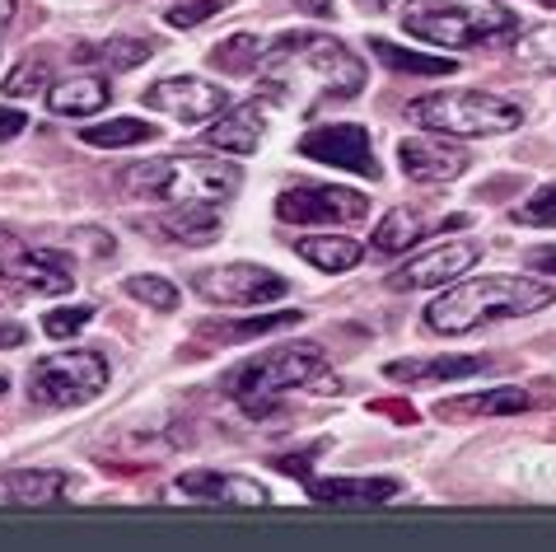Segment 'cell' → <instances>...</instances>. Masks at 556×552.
I'll return each mask as SVG.
<instances>
[{
    "label": "cell",
    "mask_w": 556,
    "mask_h": 552,
    "mask_svg": "<svg viewBox=\"0 0 556 552\" xmlns=\"http://www.w3.org/2000/svg\"><path fill=\"white\" fill-rule=\"evenodd\" d=\"M229 5H235V0H168L164 20L174 28H197V24H206L211 14H220Z\"/></svg>",
    "instance_id": "obj_31"
},
{
    "label": "cell",
    "mask_w": 556,
    "mask_h": 552,
    "mask_svg": "<svg viewBox=\"0 0 556 552\" xmlns=\"http://www.w3.org/2000/svg\"><path fill=\"white\" fill-rule=\"evenodd\" d=\"M42 89H52V61L48 52H28L14 61V71L0 80V95L5 99H34Z\"/></svg>",
    "instance_id": "obj_27"
},
{
    "label": "cell",
    "mask_w": 556,
    "mask_h": 552,
    "mask_svg": "<svg viewBox=\"0 0 556 552\" xmlns=\"http://www.w3.org/2000/svg\"><path fill=\"white\" fill-rule=\"evenodd\" d=\"M468 216H450V221H426L416 216L412 206H397V211H383V221L375 225V235H369V249L375 253H407L416 249L430 229H444V225H463Z\"/></svg>",
    "instance_id": "obj_19"
},
{
    "label": "cell",
    "mask_w": 556,
    "mask_h": 552,
    "mask_svg": "<svg viewBox=\"0 0 556 552\" xmlns=\"http://www.w3.org/2000/svg\"><path fill=\"white\" fill-rule=\"evenodd\" d=\"M267 80L286 89V99H295V89L308 80L318 89V99H355L365 89V66L355 61L346 42L328 34H281L267 48Z\"/></svg>",
    "instance_id": "obj_2"
},
{
    "label": "cell",
    "mask_w": 556,
    "mask_h": 552,
    "mask_svg": "<svg viewBox=\"0 0 556 552\" xmlns=\"http://www.w3.org/2000/svg\"><path fill=\"white\" fill-rule=\"evenodd\" d=\"M160 229L182 243H211L220 235V211L215 206H168L160 216Z\"/></svg>",
    "instance_id": "obj_23"
},
{
    "label": "cell",
    "mask_w": 556,
    "mask_h": 552,
    "mask_svg": "<svg viewBox=\"0 0 556 552\" xmlns=\"http://www.w3.org/2000/svg\"><path fill=\"white\" fill-rule=\"evenodd\" d=\"M0 276H5L10 286H20V290H34V296H61V290L75 286L66 258L20 239L5 225H0Z\"/></svg>",
    "instance_id": "obj_9"
},
{
    "label": "cell",
    "mask_w": 556,
    "mask_h": 552,
    "mask_svg": "<svg viewBox=\"0 0 556 552\" xmlns=\"http://www.w3.org/2000/svg\"><path fill=\"white\" fill-rule=\"evenodd\" d=\"M24 342V328H0V347H20Z\"/></svg>",
    "instance_id": "obj_38"
},
{
    "label": "cell",
    "mask_w": 556,
    "mask_h": 552,
    "mask_svg": "<svg viewBox=\"0 0 556 552\" xmlns=\"http://www.w3.org/2000/svg\"><path fill=\"white\" fill-rule=\"evenodd\" d=\"M141 99H146V109L168 113L178 122H215L220 113H229V95L220 85L202 80V75H168V80H154Z\"/></svg>",
    "instance_id": "obj_11"
},
{
    "label": "cell",
    "mask_w": 556,
    "mask_h": 552,
    "mask_svg": "<svg viewBox=\"0 0 556 552\" xmlns=\"http://www.w3.org/2000/svg\"><path fill=\"white\" fill-rule=\"evenodd\" d=\"M300 155L304 160H318V164H332V168H346V174L379 178L375 141H369V131L355 127V122H332V127L304 131L300 136Z\"/></svg>",
    "instance_id": "obj_12"
},
{
    "label": "cell",
    "mask_w": 556,
    "mask_h": 552,
    "mask_svg": "<svg viewBox=\"0 0 556 552\" xmlns=\"http://www.w3.org/2000/svg\"><path fill=\"white\" fill-rule=\"evenodd\" d=\"M491 356H426V361H389L383 375L393 385H440V379H468V375H486Z\"/></svg>",
    "instance_id": "obj_18"
},
{
    "label": "cell",
    "mask_w": 556,
    "mask_h": 552,
    "mask_svg": "<svg viewBox=\"0 0 556 552\" xmlns=\"http://www.w3.org/2000/svg\"><path fill=\"white\" fill-rule=\"evenodd\" d=\"M361 5H369V10H389V5H403V0H361Z\"/></svg>",
    "instance_id": "obj_39"
},
{
    "label": "cell",
    "mask_w": 556,
    "mask_h": 552,
    "mask_svg": "<svg viewBox=\"0 0 556 552\" xmlns=\"http://www.w3.org/2000/svg\"><path fill=\"white\" fill-rule=\"evenodd\" d=\"M515 221L519 225H538V229H552L556 225V183H543L529 202H523L519 211H515Z\"/></svg>",
    "instance_id": "obj_33"
},
{
    "label": "cell",
    "mask_w": 556,
    "mask_h": 552,
    "mask_svg": "<svg viewBox=\"0 0 556 552\" xmlns=\"http://www.w3.org/2000/svg\"><path fill=\"white\" fill-rule=\"evenodd\" d=\"M262 99L253 103H243V109H229L211 122V131H206V146L211 150H225V155H253V150L262 146V131H267V113H271V103H281L286 99V89L276 85V80H262L257 89Z\"/></svg>",
    "instance_id": "obj_15"
},
{
    "label": "cell",
    "mask_w": 556,
    "mask_h": 552,
    "mask_svg": "<svg viewBox=\"0 0 556 552\" xmlns=\"http://www.w3.org/2000/svg\"><path fill=\"white\" fill-rule=\"evenodd\" d=\"M276 216L290 225H355L369 216V197L332 183H300L276 197Z\"/></svg>",
    "instance_id": "obj_8"
},
{
    "label": "cell",
    "mask_w": 556,
    "mask_h": 552,
    "mask_svg": "<svg viewBox=\"0 0 556 552\" xmlns=\"http://www.w3.org/2000/svg\"><path fill=\"white\" fill-rule=\"evenodd\" d=\"M89 318H94V310L89 304H71V310H52L48 318H42V333L48 337H56V342H66V337H75L80 333Z\"/></svg>",
    "instance_id": "obj_35"
},
{
    "label": "cell",
    "mask_w": 556,
    "mask_h": 552,
    "mask_svg": "<svg viewBox=\"0 0 556 552\" xmlns=\"http://www.w3.org/2000/svg\"><path fill=\"white\" fill-rule=\"evenodd\" d=\"M103 103H108V85L99 75H71V80H56L48 89V109L56 117H89V113H99Z\"/></svg>",
    "instance_id": "obj_21"
},
{
    "label": "cell",
    "mask_w": 556,
    "mask_h": 552,
    "mask_svg": "<svg viewBox=\"0 0 556 552\" xmlns=\"http://www.w3.org/2000/svg\"><path fill=\"white\" fill-rule=\"evenodd\" d=\"M369 52H375L383 66L407 71V75H454V66H458V61H444V57L407 52V48H397V42H389V38H375V42H369Z\"/></svg>",
    "instance_id": "obj_29"
},
{
    "label": "cell",
    "mask_w": 556,
    "mask_h": 552,
    "mask_svg": "<svg viewBox=\"0 0 556 552\" xmlns=\"http://www.w3.org/2000/svg\"><path fill=\"white\" fill-rule=\"evenodd\" d=\"M323 365H328V356H323L318 342H286V347H271V351H262V356L235 365V371L225 375V393L235 398L249 417H271L290 389L314 385L323 375Z\"/></svg>",
    "instance_id": "obj_4"
},
{
    "label": "cell",
    "mask_w": 556,
    "mask_h": 552,
    "mask_svg": "<svg viewBox=\"0 0 556 552\" xmlns=\"http://www.w3.org/2000/svg\"><path fill=\"white\" fill-rule=\"evenodd\" d=\"M168 501H202V505H225V511H257L267 505V487L243 473H215V468H197L168 487Z\"/></svg>",
    "instance_id": "obj_13"
},
{
    "label": "cell",
    "mask_w": 556,
    "mask_h": 552,
    "mask_svg": "<svg viewBox=\"0 0 556 552\" xmlns=\"http://www.w3.org/2000/svg\"><path fill=\"white\" fill-rule=\"evenodd\" d=\"M103 57V66H113V71H131V66H141V61L150 57V42L141 38H113V42H103L99 48Z\"/></svg>",
    "instance_id": "obj_34"
},
{
    "label": "cell",
    "mask_w": 556,
    "mask_h": 552,
    "mask_svg": "<svg viewBox=\"0 0 556 552\" xmlns=\"http://www.w3.org/2000/svg\"><path fill=\"white\" fill-rule=\"evenodd\" d=\"M286 324H300V314H257V318H239V324H229V328H202V337H211V342H249V337H267L276 328H286Z\"/></svg>",
    "instance_id": "obj_30"
},
{
    "label": "cell",
    "mask_w": 556,
    "mask_h": 552,
    "mask_svg": "<svg viewBox=\"0 0 556 552\" xmlns=\"http://www.w3.org/2000/svg\"><path fill=\"white\" fill-rule=\"evenodd\" d=\"M295 253L304 258L308 267H318V272H351V267H361V258H365V249L355 239H346V235H308V239H300L295 243Z\"/></svg>",
    "instance_id": "obj_22"
},
{
    "label": "cell",
    "mask_w": 556,
    "mask_h": 552,
    "mask_svg": "<svg viewBox=\"0 0 556 552\" xmlns=\"http://www.w3.org/2000/svg\"><path fill=\"white\" fill-rule=\"evenodd\" d=\"M122 188L164 206H220L239 192V164L220 155H164L122 168Z\"/></svg>",
    "instance_id": "obj_3"
},
{
    "label": "cell",
    "mask_w": 556,
    "mask_h": 552,
    "mask_svg": "<svg viewBox=\"0 0 556 552\" xmlns=\"http://www.w3.org/2000/svg\"><path fill=\"white\" fill-rule=\"evenodd\" d=\"M154 136H160V131H154L150 122H141V117H113V122H99V127H85L80 141L99 146V150H122V146L154 141Z\"/></svg>",
    "instance_id": "obj_28"
},
{
    "label": "cell",
    "mask_w": 556,
    "mask_h": 552,
    "mask_svg": "<svg viewBox=\"0 0 556 552\" xmlns=\"http://www.w3.org/2000/svg\"><path fill=\"white\" fill-rule=\"evenodd\" d=\"M397 164H403V174L412 183H454L463 168H468V150L444 141V136H407L403 146H397Z\"/></svg>",
    "instance_id": "obj_16"
},
{
    "label": "cell",
    "mask_w": 556,
    "mask_h": 552,
    "mask_svg": "<svg viewBox=\"0 0 556 552\" xmlns=\"http://www.w3.org/2000/svg\"><path fill=\"white\" fill-rule=\"evenodd\" d=\"M5 393H10V379H5V375H0V398H5Z\"/></svg>",
    "instance_id": "obj_40"
},
{
    "label": "cell",
    "mask_w": 556,
    "mask_h": 552,
    "mask_svg": "<svg viewBox=\"0 0 556 552\" xmlns=\"http://www.w3.org/2000/svg\"><path fill=\"white\" fill-rule=\"evenodd\" d=\"M556 300V286L529 281V276H472L463 286H450L440 300H430L426 328L458 337L482 324H501V318H523L538 314Z\"/></svg>",
    "instance_id": "obj_1"
},
{
    "label": "cell",
    "mask_w": 556,
    "mask_h": 552,
    "mask_svg": "<svg viewBox=\"0 0 556 552\" xmlns=\"http://www.w3.org/2000/svg\"><path fill=\"white\" fill-rule=\"evenodd\" d=\"M533 398L523 389H486V393H472L468 403H440V417H505V412H529Z\"/></svg>",
    "instance_id": "obj_24"
},
{
    "label": "cell",
    "mask_w": 556,
    "mask_h": 552,
    "mask_svg": "<svg viewBox=\"0 0 556 552\" xmlns=\"http://www.w3.org/2000/svg\"><path fill=\"white\" fill-rule=\"evenodd\" d=\"M403 28L435 48H477V42L509 38L519 20L505 5H412L403 14Z\"/></svg>",
    "instance_id": "obj_6"
},
{
    "label": "cell",
    "mask_w": 556,
    "mask_h": 552,
    "mask_svg": "<svg viewBox=\"0 0 556 552\" xmlns=\"http://www.w3.org/2000/svg\"><path fill=\"white\" fill-rule=\"evenodd\" d=\"M61 497H66L61 473H10V478H0V505L38 511V505H56Z\"/></svg>",
    "instance_id": "obj_20"
},
{
    "label": "cell",
    "mask_w": 556,
    "mask_h": 552,
    "mask_svg": "<svg viewBox=\"0 0 556 552\" xmlns=\"http://www.w3.org/2000/svg\"><path fill=\"white\" fill-rule=\"evenodd\" d=\"M403 487L393 478H314L308 497L318 505H337V511H369L379 501H393Z\"/></svg>",
    "instance_id": "obj_17"
},
{
    "label": "cell",
    "mask_w": 556,
    "mask_h": 552,
    "mask_svg": "<svg viewBox=\"0 0 556 552\" xmlns=\"http://www.w3.org/2000/svg\"><path fill=\"white\" fill-rule=\"evenodd\" d=\"M197 296L211 304H276L286 300V276L257 263H225V267H206L197 272Z\"/></svg>",
    "instance_id": "obj_10"
},
{
    "label": "cell",
    "mask_w": 556,
    "mask_h": 552,
    "mask_svg": "<svg viewBox=\"0 0 556 552\" xmlns=\"http://www.w3.org/2000/svg\"><path fill=\"white\" fill-rule=\"evenodd\" d=\"M108 389V361L99 351H61V356H42L28 371V398L42 407H80L89 398Z\"/></svg>",
    "instance_id": "obj_7"
},
{
    "label": "cell",
    "mask_w": 556,
    "mask_h": 552,
    "mask_svg": "<svg viewBox=\"0 0 556 552\" xmlns=\"http://www.w3.org/2000/svg\"><path fill=\"white\" fill-rule=\"evenodd\" d=\"M262 61H267V42L257 34H235V38H225L211 48V66L225 71V75H253Z\"/></svg>",
    "instance_id": "obj_25"
},
{
    "label": "cell",
    "mask_w": 556,
    "mask_h": 552,
    "mask_svg": "<svg viewBox=\"0 0 556 552\" xmlns=\"http://www.w3.org/2000/svg\"><path fill=\"white\" fill-rule=\"evenodd\" d=\"M515 66L529 75H556V24H538L515 38Z\"/></svg>",
    "instance_id": "obj_26"
},
{
    "label": "cell",
    "mask_w": 556,
    "mask_h": 552,
    "mask_svg": "<svg viewBox=\"0 0 556 552\" xmlns=\"http://www.w3.org/2000/svg\"><path fill=\"white\" fill-rule=\"evenodd\" d=\"M412 122L440 136H505L523 122V109L505 95H486V89H444V95L416 99Z\"/></svg>",
    "instance_id": "obj_5"
},
{
    "label": "cell",
    "mask_w": 556,
    "mask_h": 552,
    "mask_svg": "<svg viewBox=\"0 0 556 552\" xmlns=\"http://www.w3.org/2000/svg\"><path fill=\"white\" fill-rule=\"evenodd\" d=\"M533 267H538V272H552V276H556V249H538V253H533Z\"/></svg>",
    "instance_id": "obj_37"
},
{
    "label": "cell",
    "mask_w": 556,
    "mask_h": 552,
    "mask_svg": "<svg viewBox=\"0 0 556 552\" xmlns=\"http://www.w3.org/2000/svg\"><path fill=\"white\" fill-rule=\"evenodd\" d=\"M482 249H477L472 239H444L435 249H421L416 258H407L403 267L389 276L393 290H430V286H454L463 272H468Z\"/></svg>",
    "instance_id": "obj_14"
},
{
    "label": "cell",
    "mask_w": 556,
    "mask_h": 552,
    "mask_svg": "<svg viewBox=\"0 0 556 552\" xmlns=\"http://www.w3.org/2000/svg\"><path fill=\"white\" fill-rule=\"evenodd\" d=\"M127 296L150 304V310H178V286H168L164 276H131Z\"/></svg>",
    "instance_id": "obj_32"
},
{
    "label": "cell",
    "mask_w": 556,
    "mask_h": 552,
    "mask_svg": "<svg viewBox=\"0 0 556 552\" xmlns=\"http://www.w3.org/2000/svg\"><path fill=\"white\" fill-rule=\"evenodd\" d=\"M28 127V117L24 113H14V109H0V141H14Z\"/></svg>",
    "instance_id": "obj_36"
}]
</instances>
